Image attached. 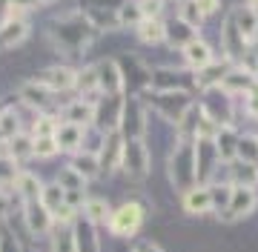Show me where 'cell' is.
Returning <instances> with one entry per match:
<instances>
[{"label": "cell", "mask_w": 258, "mask_h": 252, "mask_svg": "<svg viewBox=\"0 0 258 252\" xmlns=\"http://www.w3.org/2000/svg\"><path fill=\"white\" fill-rule=\"evenodd\" d=\"M6 212H9V198L3 195V189H0V218H3Z\"/></svg>", "instance_id": "obj_46"}, {"label": "cell", "mask_w": 258, "mask_h": 252, "mask_svg": "<svg viewBox=\"0 0 258 252\" xmlns=\"http://www.w3.org/2000/svg\"><path fill=\"white\" fill-rule=\"evenodd\" d=\"M152 86L158 92H186L184 86H189V75L186 69H155Z\"/></svg>", "instance_id": "obj_12"}, {"label": "cell", "mask_w": 258, "mask_h": 252, "mask_svg": "<svg viewBox=\"0 0 258 252\" xmlns=\"http://www.w3.org/2000/svg\"><path fill=\"white\" fill-rule=\"evenodd\" d=\"M152 106H155V112L161 118L172 123H184L186 112L192 109L195 103L189 98V92H155L152 95Z\"/></svg>", "instance_id": "obj_3"}, {"label": "cell", "mask_w": 258, "mask_h": 252, "mask_svg": "<svg viewBox=\"0 0 258 252\" xmlns=\"http://www.w3.org/2000/svg\"><path fill=\"white\" fill-rule=\"evenodd\" d=\"M178 20L198 32L201 23H204V15H201V9H198V3H195V0H181V3H178Z\"/></svg>", "instance_id": "obj_34"}, {"label": "cell", "mask_w": 258, "mask_h": 252, "mask_svg": "<svg viewBox=\"0 0 258 252\" xmlns=\"http://www.w3.org/2000/svg\"><path fill=\"white\" fill-rule=\"evenodd\" d=\"M89 32H92V23L86 18L81 20H60L57 23V46L63 49H83L89 43Z\"/></svg>", "instance_id": "obj_6"}, {"label": "cell", "mask_w": 258, "mask_h": 252, "mask_svg": "<svg viewBox=\"0 0 258 252\" xmlns=\"http://www.w3.org/2000/svg\"><path fill=\"white\" fill-rule=\"evenodd\" d=\"M144 23V12H141V0H123L118 9V26H132L138 29Z\"/></svg>", "instance_id": "obj_28"}, {"label": "cell", "mask_w": 258, "mask_h": 252, "mask_svg": "<svg viewBox=\"0 0 258 252\" xmlns=\"http://www.w3.org/2000/svg\"><path fill=\"white\" fill-rule=\"evenodd\" d=\"M95 69H98V89L101 92L106 95L123 92V72L115 60H101V63H95Z\"/></svg>", "instance_id": "obj_10"}, {"label": "cell", "mask_w": 258, "mask_h": 252, "mask_svg": "<svg viewBox=\"0 0 258 252\" xmlns=\"http://www.w3.org/2000/svg\"><path fill=\"white\" fill-rule=\"evenodd\" d=\"M230 20L235 23V29L244 35L247 43L249 40H255V35H258V12L255 9H249L247 3H244V6H235L232 15H230Z\"/></svg>", "instance_id": "obj_19"}, {"label": "cell", "mask_w": 258, "mask_h": 252, "mask_svg": "<svg viewBox=\"0 0 258 252\" xmlns=\"http://www.w3.org/2000/svg\"><path fill=\"white\" fill-rule=\"evenodd\" d=\"M161 3H164V0H161Z\"/></svg>", "instance_id": "obj_51"}, {"label": "cell", "mask_w": 258, "mask_h": 252, "mask_svg": "<svg viewBox=\"0 0 258 252\" xmlns=\"http://www.w3.org/2000/svg\"><path fill=\"white\" fill-rule=\"evenodd\" d=\"M0 241H3V232H0Z\"/></svg>", "instance_id": "obj_49"}, {"label": "cell", "mask_w": 258, "mask_h": 252, "mask_svg": "<svg viewBox=\"0 0 258 252\" xmlns=\"http://www.w3.org/2000/svg\"><path fill=\"white\" fill-rule=\"evenodd\" d=\"M227 172H230L232 187H258V166H249V163H241V160H232V163H224Z\"/></svg>", "instance_id": "obj_24"}, {"label": "cell", "mask_w": 258, "mask_h": 252, "mask_svg": "<svg viewBox=\"0 0 258 252\" xmlns=\"http://www.w3.org/2000/svg\"><path fill=\"white\" fill-rule=\"evenodd\" d=\"M138 38L144 43H166V23L164 20H144L138 26Z\"/></svg>", "instance_id": "obj_32"}, {"label": "cell", "mask_w": 258, "mask_h": 252, "mask_svg": "<svg viewBox=\"0 0 258 252\" xmlns=\"http://www.w3.org/2000/svg\"><path fill=\"white\" fill-rule=\"evenodd\" d=\"M18 129H20L18 112H15V109H3V112H0V135H3V138H15Z\"/></svg>", "instance_id": "obj_39"}, {"label": "cell", "mask_w": 258, "mask_h": 252, "mask_svg": "<svg viewBox=\"0 0 258 252\" xmlns=\"http://www.w3.org/2000/svg\"><path fill=\"white\" fill-rule=\"evenodd\" d=\"M12 149V158H15V163H23L26 158H32L35 155V138H26V135H15L9 143Z\"/></svg>", "instance_id": "obj_37"}, {"label": "cell", "mask_w": 258, "mask_h": 252, "mask_svg": "<svg viewBox=\"0 0 258 252\" xmlns=\"http://www.w3.org/2000/svg\"><path fill=\"white\" fill-rule=\"evenodd\" d=\"M6 3L20 12H29V9H35V6H40V0H6Z\"/></svg>", "instance_id": "obj_44"}, {"label": "cell", "mask_w": 258, "mask_h": 252, "mask_svg": "<svg viewBox=\"0 0 258 252\" xmlns=\"http://www.w3.org/2000/svg\"><path fill=\"white\" fill-rule=\"evenodd\" d=\"M169 178L175 189L186 192L198 184L195 175V140L192 138H181V143H175V149L169 155Z\"/></svg>", "instance_id": "obj_1"}, {"label": "cell", "mask_w": 258, "mask_h": 252, "mask_svg": "<svg viewBox=\"0 0 258 252\" xmlns=\"http://www.w3.org/2000/svg\"><path fill=\"white\" fill-rule=\"evenodd\" d=\"M120 126H123V132H126V140H141L144 138V132H147V118H144V106H141L138 98H126Z\"/></svg>", "instance_id": "obj_8"}, {"label": "cell", "mask_w": 258, "mask_h": 252, "mask_svg": "<svg viewBox=\"0 0 258 252\" xmlns=\"http://www.w3.org/2000/svg\"><path fill=\"white\" fill-rule=\"evenodd\" d=\"M40 204L46 206L49 212H57V209L66 204V192L57 187V184H46V187L40 189Z\"/></svg>", "instance_id": "obj_36"}, {"label": "cell", "mask_w": 258, "mask_h": 252, "mask_svg": "<svg viewBox=\"0 0 258 252\" xmlns=\"http://www.w3.org/2000/svg\"><path fill=\"white\" fill-rule=\"evenodd\" d=\"M20 98H23V103L35 106V109H46L52 103V89H46L40 80H29V83L20 86Z\"/></svg>", "instance_id": "obj_23"}, {"label": "cell", "mask_w": 258, "mask_h": 252, "mask_svg": "<svg viewBox=\"0 0 258 252\" xmlns=\"http://www.w3.org/2000/svg\"><path fill=\"white\" fill-rule=\"evenodd\" d=\"M247 6H249V9H255V12H258V0H247Z\"/></svg>", "instance_id": "obj_47"}, {"label": "cell", "mask_w": 258, "mask_h": 252, "mask_svg": "<svg viewBox=\"0 0 258 252\" xmlns=\"http://www.w3.org/2000/svg\"><path fill=\"white\" fill-rule=\"evenodd\" d=\"M221 92L227 98H235V95H244L247 98L249 92H255V80H252V75H249L247 69H230L227 77H224V83H221Z\"/></svg>", "instance_id": "obj_15"}, {"label": "cell", "mask_w": 258, "mask_h": 252, "mask_svg": "<svg viewBox=\"0 0 258 252\" xmlns=\"http://www.w3.org/2000/svg\"><path fill=\"white\" fill-rule=\"evenodd\" d=\"M40 83L52 89V92H63V89H72L78 83V72L72 66H49L43 77H40Z\"/></svg>", "instance_id": "obj_14"}, {"label": "cell", "mask_w": 258, "mask_h": 252, "mask_svg": "<svg viewBox=\"0 0 258 252\" xmlns=\"http://www.w3.org/2000/svg\"><path fill=\"white\" fill-rule=\"evenodd\" d=\"M75 252H98V232L95 224H89L86 218L75 224Z\"/></svg>", "instance_id": "obj_27"}, {"label": "cell", "mask_w": 258, "mask_h": 252, "mask_svg": "<svg viewBox=\"0 0 258 252\" xmlns=\"http://www.w3.org/2000/svg\"><path fill=\"white\" fill-rule=\"evenodd\" d=\"M184 57H186V63L192 66L195 72L198 69H204V66H210L215 57H212V46L207 43V40H201V38H195L192 43H186L184 46Z\"/></svg>", "instance_id": "obj_22"}, {"label": "cell", "mask_w": 258, "mask_h": 252, "mask_svg": "<svg viewBox=\"0 0 258 252\" xmlns=\"http://www.w3.org/2000/svg\"><path fill=\"white\" fill-rule=\"evenodd\" d=\"M230 69H232L230 60H224V63L212 60L210 66H204V69H198V72H195V86H198V89H204V92L221 89L224 77H227V72H230Z\"/></svg>", "instance_id": "obj_11"}, {"label": "cell", "mask_w": 258, "mask_h": 252, "mask_svg": "<svg viewBox=\"0 0 258 252\" xmlns=\"http://www.w3.org/2000/svg\"><path fill=\"white\" fill-rule=\"evenodd\" d=\"M235 160L249 163V166H258V138H255V135H238Z\"/></svg>", "instance_id": "obj_31"}, {"label": "cell", "mask_w": 258, "mask_h": 252, "mask_svg": "<svg viewBox=\"0 0 258 252\" xmlns=\"http://www.w3.org/2000/svg\"><path fill=\"white\" fill-rule=\"evenodd\" d=\"M29 38V23L26 20H3L0 23V49H18Z\"/></svg>", "instance_id": "obj_18"}, {"label": "cell", "mask_w": 258, "mask_h": 252, "mask_svg": "<svg viewBox=\"0 0 258 252\" xmlns=\"http://www.w3.org/2000/svg\"><path fill=\"white\" fill-rule=\"evenodd\" d=\"M161 0H141V12H144V20H161Z\"/></svg>", "instance_id": "obj_42"}, {"label": "cell", "mask_w": 258, "mask_h": 252, "mask_svg": "<svg viewBox=\"0 0 258 252\" xmlns=\"http://www.w3.org/2000/svg\"><path fill=\"white\" fill-rule=\"evenodd\" d=\"M184 209L189 215H207L212 212V195L207 184H195L192 189L184 192Z\"/></svg>", "instance_id": "obj_17"}, {"label": "cell", "mask_w": 258, "mask_h": 252, "mask_svg": "<svg viewBox=\"0 0 258 252\" xmlns=\"http://www.w3.org/2000/svg\"><path fill=\"white\" fill-rule=\"evenodd\" d=\"M109 204L103 201V198H92V201H86L83 204V218L89 221V224H109Z\"/></svg>", "instance_id": "obj_30"}, {"label": "cell", "mask_w": 258, "mask_h": 252, "mask_svg": "<svg viewBox=\"0 0 258 252\" xmlns=\"http://www.w3.org/2000/svg\"><path fill=\"white\" fill-rule=\"evenodd\" d=\"M103 149L98 155V163H101V172L106 169V175L115 172L120 166V158H123V138H120V132H112V135H103Z\"/></svg>", "instance_id": "obj_13"}, {"label": "cell", "mask_w": 258, "mask_h": 252, "mask_svg": "<svg viewBox=\"0 0 258 252\" xmlns=\"http://www.w3.org/2000/svg\"><path fill=\"white\" fill-rule=\"evenodd\" d=\"M255 206H258V189L255 187H232L230 206H227V212H221V221H238V218H247Z\"/></svg>", "instance_id": "obj_7"}, {"label": "cell", "mask_w": 258, "mask_h": 252, "mask_svg": "<svg viewBox=\"0 0 258 252\" xmlns=\"http://www.w3.org/2000/svg\"><path fill=\"white\" fill-rule=\"evenodd\" d=\"M55 140H57V149L60 152H78L81 149V140H83V129L63 121L55 132Z\"/></svg>", "instance_id": "obj_26"}, {"label": "cell", "mask_w": 258, "mask_h": 252, "mask_svg": "<svg viewBox=\"0 0 258 252\" xmlns=\"http://www.w3.org/2000/svg\"><path fill=\"white\" fill-rule=\"evenodd\" d=\"M40 3H52V0H40Z\"/></svg>", "instance_id": "obj_48"}, {"label": "cell", "mask_w": 258, "mask_h": 252, "mask_svg": "<svg viewBox=\"0 0 258 252\" xmlns=\"http://www.w3.org/2000/svg\"><path fill=\"white\" fill-rule=\"evenodd\" d=\"M198 38V32L189 29L186 23L175 20V23H166V43H172V46H186V43H192Z\"/></svg>", "instance_id": "obj_29"}, {"label": "cell", "mask_w": 258, "mask_h": 252, "mask_svg": "<svg viewBox=\"0 0 258 252\" xmlns=\"http://www.w3.org/2000/svg\"><path fill=\"white\" fill-rule=\"evenodd\" d=\"M221 46L227 49V60H244L249 52V43L244 40V35H241L238 29H235V23L232 20H227L221 26Z\"/></svg>", "instance_id": "obj_9"}, {"label": "cell", "mask_w": 258, "mask_h": 252, "mask_svg": "<svg viewBox=\"0 0 258 252\" xmlns=\"http://www.w3.org/2000/svg\"><path fill=\"white\" fill-rule=\"evenodd\" d=\"M15 189H18V195L23 198V204H32V201H40V178L35 172H18L15 175Z\"/></svg>", "instance_id": "obj_25"}, {"label": "cell", "mask_w": 258, "mask_h": 252, "mask_svg": "<svg viewBox=\"0 0 258 252\" xmlns=\"http://www.w3.org/2000/svg\"><path fill=\"white\" fill-rule=\"evenodd\" d=\"M69 166L78 172V175L83 178V181H89V178H95L98 172H101V163H98V155H89V152H83V155H75V160L69 163Z\"/></svg>", "instance_id": "obj_33"}, {"label": "cell", "mask_w": 258, "mask_h": 252, "mask_svg": "<svg viewBox=\"0 0 258 252\" xmlns=\"http://www.w3.org/2000/svg\"><path fill=\"white\" fill-rule=\"evenodd\" d=\"M120 166L132 181H144L149 175V149L144 140H126L123 138V158Z\"/></svg>", "instance_id": "obj_4"}, {"label": "cell", "mask_w": 258, "mask_h": 252, "mask_svg": "<svg viewBox=\"0 0 258 252\" xmlns=\"http://www.w3.org/2000/svg\"><path fill=\"white\" fill-rule=\"evenodd\" d=\"M23 215H26L29 232H35V235H46L49 229H52V224H55V221H52V212H49V209L40 204V201H32V204H26Z\"/></svg>", "instance_id": "obj_16"}, {"label": "cell", "mask_w": 258, "mask_h": 252, "mask_svg": "<svg viewBox=\"0 0 258 252\" xmlns=\"http://www.w3.org/2000/svg\"><path fill=\"white\" fill-rule=\"evenodd\" d=\"M55 184L63 189V192H83V189H86V181H83V178L78 175V172H75L69 163H66L60 172H57V181H55Z\"/></svg>", "instance_id": "obj_35"}, {"label": "cell", "mask_w": 258, "mask_h": 252, "mask_svg": "<svg viewBox=\"0 0 258 252\" xmlns=\"http://www.w3.org/2000/svg\"><path fill=\"white\" fill-rule=\"evenodd\" d=\"M60 123L52 121V115H43V118H37L35 121V138H55V132Z\"/></svg>", "instance_id": "obj_40"}, {"label": "cell", "mask_w": 258, "mask_h": 252, "mask_svg": "<svg viewBox=\"0 0 258 252\" xmlns=\"http://www.w3.org/2000/svg\"><path fill=\"white\" fill-rule=\"evenodd\" d=\"M212 143H215V152H218L221 163H232V160H235V149H238V132L232 129V123L221 126L218 138L212 140Z\"/></svg>", "instance_id": "obj_20"}, {"label": "cell", "mask_w": 258, "mask_h": 252, "mask_svg": "<svg viewBox=\"0 0 258 252\" xmlns=\"http://www.w3.org/2000/svg\"><path fill=\"white\" fill-rule=\"evenodd\" d=\"M141 226H144V206L135 204V201L120 204L118 209L109 215V232L118 235V238H132V235H138Z\"/></svg>", "instance_id": "obj_2"}, {"label": "cell", "mask_w": 258, "mask_h": 252, "mask_svg": "<svg viewBox=\"0 0 258 252\" xmlns=\"http://www.w3.org/2000/svg\"><path fill=\"white\" fill-rule=\"evenodd\" d=\"M135 252H164L158 243H152V241H144V243H138L135 246Z\"/></svg>", "instance_id": "obj_45"}, {"label": "cell", "mask_w": 258, "mask_h": 252, "mask_svg": "<svg viewBox=\"0 0 258 252\" xmlns=\"http://www.w3.org/2000/svg\"><path fill=\"white\" fill-rule=\"evenodd\" d=\"M123 103H126L123 95H103V101L95 106V126H98L103 135H112V132L120 129Z\"/></svg>", "instance_id": "obj_5"}, {"label": "cell", "mask_w": 258, "mask_h": 252, "mask_svg": "<svg viewBox=\"0 0 258 252\" xmlns=\"http://www.w3.org/2000/svg\"><path fill=\"white\" fill-rule=\"evenodd\" d=\"M210 195H212V209H215L218 215L227 212L230 198H232V184H230V181H224V184H212V187H210Z\"/></svg>", "instance_id": "obj_38"}, {"label": "cell", "mask_w": 258, "mask_h": 252, "mask_svg": "<svg viewBox=\"0 0 258 252\" xmlns=\"http://www.w3.org/2000/svg\"><path fill=\"white\" fill-rule=\"evenodd\" d=\"M55 152H57L55 138H35V155L37 158H52Z\"/></svg>", "instance_id": "obj_41"}, {"label": "cell", "mask_w": 258, "mask_h": 252, "mask_svg": "<svg viewBox=\"0 0 258 252\" xmlns=\"http://www.w3.org/2000/svg\"><path fill=\"white\" fill-rule=\"evenodd\" d=\"M195 3H198V9H201L204 18L215 15V12H218V6H221V0H195Z\"/></svg>", "instance_id": "obj_43"}, {"label": "cell", "mask_w": 258, "mask_h": 252, "mask_svg": "<svg viewBox=\"0 0 258 252\" xmlns=\"http://www.w3.org/2000/svg\"><path fill=\"white\" fill-rule=\"evenodd\" d=\"M120 252H126V249H120Z\"/></svg>", "instance_id": "obj_50"}, {"label": "cell", "mask_w": 258, "mask_h": 252, "mask_svg": "<svg viewBox=\"0 0 258 252\" xmlns=\"http://www.w3.org/2000/svg\"><path fill=\"white\" fill-rule=\"evenodd\" d=\"M63 118L66 123H75V126H81V129H86L89 123H95V106L92 101H72L69 106L63 109Z\"/></svg>", "instance_id": "obj_21"}]
</instances>
